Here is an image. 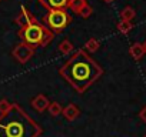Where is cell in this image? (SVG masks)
I'll list each match as a JSON object with an SVG mask.
<instances>
[{
    "label": "cell",
    "instance_id": "6da1fadb",
    "mask_svg": "<svg viewBox=\"0 0 146 137\" xmlns=\"http://www.w3.org/2000/svg\"><path fill=\"white\" fill-rule=\"evenodd\" d=\"M62 74L75 89L83 92L100 74V67L86 53L79 51L63 66Z\"/></svg>",
    "mask_w": 146,
    "mask_h": 137
},
{
    "label": "cell",
    "instance_id": "7a4b0ae2",
    "mask_svg": "<svg viewBox=\"0 0 146 137\" xmlns=\"http://www.w3.org/2000/svg\"><path fill=\"white\" fill-rule=\"evenodd\" d=\"M39 126L16 104L0 116V137H36Z\"/></svg>",
    "mask_w": 146,
    "mask_h": 137
},
{
    "label": "cell",
    "instance_id": "3957f363",
    "mask_svg": "<svg viewBox=\"0 0 146 137\" xmlns=\"http://www.w3.org/2000/svg\"><path fill=\"white\" fill-rule=\"evenodd\" d=\"M69 20H70L69 16L60 9H53L52 12H49L47 17L44 19V22H47V24L54 30H62L63 27H66Z\"/></svg>",
    "mask_w": 146,
    "mask_h": 137
},
{
    "label": "cell",
    "instance_id": "277c9868",
    "mask_svg": "<svg viewBox=\"0 0 146 137\" xmlns=\"http://www.w3.org/2000/svg\"><path fill=\"white\" fill-rule=\"evenodd\" d=\"M23 37L30 44H39V43H42V40L44 37V30H43V27H40L36 23L35 24H29L23 30Z\"/></svg>",
    "mask_w": 146,
    "mask_h": 137
},
{
    "label": "cell",
    "instance_id": "5b68a950",
    "mask_svg": "<svg viewBox=\"0 0 146 137\" xmlns=\"http://www.w3.org/2000/svg\"><path fill=\"white\" fill-rule=\"evenodd\" d=\"M44 5H47V7L52 9H62L67 5V0H46Z\"/></svg>",
    "mask_w": 146,
    "mask_h": 137
},
{
    "label": "cell",
    "instance_id": "8992f818",
    "mask_svg": "<svg viewBox=\"0 0 146 137\" xmlns=\"http://www.w3.org/2000/svg\"><path fill=\"white\" fill-rule=\"evenodd\" d=\"M143 53V49H142V46H139V44H136L135 46V56L136 57H140V54Z\"/></svg>",
    "mask_w": 146,
    "mask_h": 137
},
{
    "label": "cell",
    "instance_id": "52a82bcc",
    "mask_svg": "<svg viewBox=\"0 0 146 137\" xmlns=\"http://www.w3.org/2000/svg\"><path fill=\"white\" fill-rule=\"evenodd\" d=\"M145 47H146V46H145Z\"/></svg>",
    "mask_w": 146,
    "mask_h": 137
}]
</instances>
